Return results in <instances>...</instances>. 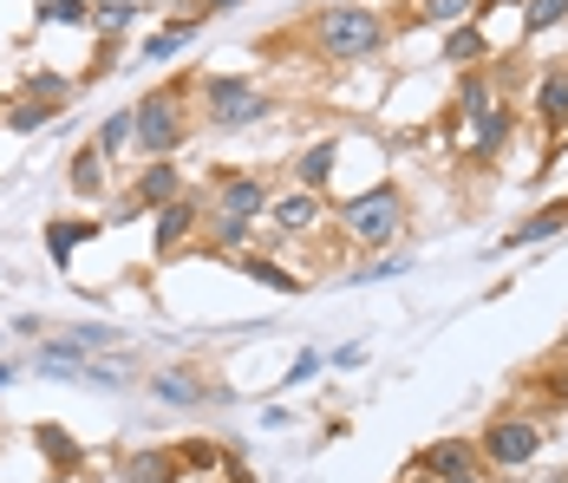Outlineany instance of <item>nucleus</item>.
Listing matches in <instances>:
<instances>
[{
  "mask_svg": "<svg viewBox=\"0 0 568 483\" xmlns=\"http://www.w3.org/2000/svg\"><path fill=\"white\" fill-rule=\"evenodd\" d=\"M386 40H393V20L373 13V7H346V0H334V7L314 13V53L334 59V66H359V59L379 53Z\"/></svg>",
  "mask_w": 568,
  "mask_h": 483,
  "instance_id": "f257e3e1",
  "label": "nucleus"
},
{
  "mask_svg": "<svg viewBox=\"0 0 568 483\" xmlns=\"http://www.w3.org/2000/svg\"><path fill=\"white\" fill-rule=\"evenodd\" d=\"M341 229L373 255V249H393L405 235V190L398 183H373L366 197H346L341 203Z\"/></svg>",
  "mask_w": 568,
  "mask_h": 483,
  "instance_id": "f03ea898",
  "label": "nucleus"
},
{
  "mask_svg": "<svg viewBox=\"0 0 568 483\" xmlns=\"http://www.w3.org/2000/svg\"><path fill=\"white\" fill-rule=\"evenodd\" d=\"M203 111H210L216 131H248V124L275 118V99L242 72H216V79H203Z\"/></svg>",
  "mask_w": 568,
  "mask_h": 483,
  "instance_id": "7ed1b4c3",
  "label": "nucleus"
},
{
  "mask_svg": "<svg viewBox=\"0 0 568 483\" xmlns=\"http://www.w3.org/2000/svg\"><path fill=\"white\" fill-rule=\"evenodd\" d=\"M131 144L144 158H171L183 144V85H158L151 99L131 105Z\"/></svg>",
  "mask_w": 568,
  "mask_h": 483,
  "instance_id": "20e7f679",
  "label": "nucleus"
},
{
  "mask_svg": "<svg viewBox=\"0 0 568 483\" xmlns=\"http://www.w3.org/2000/svg\"><path fill=\"white\" fill-rule=\"evenodd\" d=\"M536 451H542V425L536 419H490L484 437H477V464H497V471H523V464H536Z\"/></svg>",
  "mask_w": 568,
  "mask_h": 483,
  "instance_id": "39448f33",
  "label": "nucleus"
},
{
  "mask_svg": "<svg viewBox=\"0 0 568 483\" xmlns=\"http://www.w3.org/2000/svg\"><path fill=\"white\" fill-rule=\"evenodd\" d=\"M470 471H484V464H477V444H470V437H445V444H425V451L412 457V477H432V483H445V477H470Z\"/></svg>",
  "mask_w": 568,
  "mask_h": 483,
  "instance_id": "423d86ee",
  "label": "nucleus"
},
{
  "mask_svg": "<svg viewBox=\"0 0 568 483\" xmlns=\"http://www.w3.org/2000/svg\"><path fill=\"white\" fill-rule=\"evenodd\" d=\"M321 215H327V203H321L314 190H287V197L268 203V229L287 235V242H301V235H314V229H321Z\"/></svg>",
  "mask_w": 568,
  "mask_h": 483,
  "instance_id": "0eeeda50",
  "label": "nucleus"
},
{
  "mask_svg": "<svg viewBox=\"0 0 568 483\" xmlns=\"http://www.w3.org/2000/svg\"><path fill=\"white\" fill-rule=\"evenodd\" d=\"M268 203H275V190L262 177H216V215L255 222V215H268Z\"/></svg>",
  "mask_w": 568,
  "mask_h": 483,
  "instance_id": "6e6552de",
  "label": "nucleus"
},
{
  "mask_svg": "<svg viewBox=\"0 0 568 483\" xmlns=\"http://www.w3.org/2000/svg\"><path fill=\"white\" fill-rule=\"evenodd\" d=\"M196 222H203V203H196V197H176L164 210H151V242H158V255H176V249L196 235Z\"/></svg>",
  "mask_w": 568,
  "mask_h": 483,
  "instance_id": "1a4fd4ad",
  "label": "nucleus"
},
{
  "mask_svg": "<svg viewBox=\"0 0 568 483\" xmlns=\"http://www.w3.org/2000/svg\"><path fill=\"white\" fill-rule=\"evenodd\" d=\"M510 138H516V105H490L484 118H470V124H464V151H470L477 163H490Z\"/></svg>",
  "mask_w": 568,
  "mask_h": 483,
  "instance_id": "9d476101",
  "label": "nucleus"
},
{
  "mask_svg": "<svg viewBox=\"0 0 568 483\" xmlns=\"http://www.w3.org/2000/svg\"><path fill=\"white\" fill-rule=\"evenodd\" d=\"M562 229H568V197H556V203H542V210L523 215V222H516L497 249H542V242H556Z\"/></svg>",
  "mask_w": 568,
  "mask_h": 483,
  "instance_id": "9b49d317",
  "label": "nucleus"
},
{
  "mask_svg": "<svg viewBox=\"0 0 568 483\" xmlns=\"http://www.w3.org/2000/svg\"><path fill=\"white\" fill-rule=\"evenodd\" d=\"M536 124L542 131H568V59H549L536 79Z\"/></svg>",
  "mask_w": 568,
  "mask_h": 483,
  "instance_id": "f8f14e48",
  "label": "nucleus"
},
{
  "mask_svg": "<svg viewBox=\"0 0 568 483\" xmlns=\"http://www.w3.org/2000/svg\"><path fill=\"white\" fill-rule=\"evenodd\" d=\"M144 210H164V203H176L183 197V170H176L171 158H151L144 170H138V190H131Z\"/></svg>",
  "mask_w": 568,
  "mask_h": 483,
  "instance_id": "ddd939ff",
  "label": "nucleus"
},
{
  "mask_svg": "<svg viewBox=\"0 0 568 483\" xmlns=\"http://www.w3.org/2000/svg\"><path fill=\"white\" fill-rule=\"evenodd\" d=\"M203 27H210V20H203V13H190V20H176V27H164V33H151V40L138 47V59H144V66H164V59H176L183 47H196V40H203Z\"/></svg>",
  "mask_w": 568,
  "mask_h": 483,
  "instance_id": "4468645a",
  "label": "nucleus"
},
{
  "mask_svg": "<svg viewBox=\"0 0 568 483\" xmlns=\"http://www.w3.org/2000/svg\"><path fill=\"white\" fill-rule=\"evenodd\" d=\"M99 229H105V222H92V215H53V222H47V255L65 269V262L79 255V242H92Z\"/></svg>",
  "mask_w": 568,
  "mask_h": 483,
  "instance_id": "2eb2a0df",
  "label": "nucleus"
},
{
  "mask_svg": "<svg viewBox=\"0 0 568 483\" xmlns=\"http://www.w3.org/2000/svg\"><path fill=\"white\" fill-rule=\"evenodd\" d=\"M334 163H341V144H334V138H321V144H307V151L294 158V183L321 197V190L334 183Z\"/></svg>",
  "mask_w": 568,
  "mask_h": 483,
  "instance_id": "dca6fc26",
  "label": "nucleus"
},
{
  "mask_svg": "<svg viewBox=\"0 0 568 483\" xmlns=\"http://www.w3.org/2000/svg\"><path fill=\"white\" fill-rule=\"evenodd\" d=\"M118 483H176V451H131L118 464Z\"/></svg>",
  "mask_w": 568,
  "mask_h": 483,
  "instance_id": "f3484780",
  "label": "nucleus"
},
{
  "mask_svg": "<svg viewBox=\"0 0 568 483\" xmlns=\"http://www.w3.org/2000/svg\"><path fill=\"white\" fill-rule=\"evenodd\" d=\"M138 13H144L138 0H99V7H92V27H99V40H105V47H118V40L138 27Z\"/></svg>",
  "mask_w": 568,
  "mask_h": 483,
  "instance_id": "a211bd4d",
  "label": "nucleus"
},
{
  "mask_svg": "<svg viewBox=\"0 0 568 483\" xmlns=\"http://www.w3.org/2000/svg\"><path fill=\"white\" fill-rule=\"evenodd\" d=\"M235 269L248 274V281H262V288H275V294H301V288H307V281H301V274H287L275 255H242Z\"/></svg>",
  "mask_w": 568,
  "mask_h": 483,
  "instance_id": "6ab92c4d",
  "label": "nucleus"
},
{
  "mask_svg": "<svg viewBox=\"0 0 568 483\" xmlns=\"http://www.w3.org/2000/svg\"><path fill=\"white\" fill-rule=\"evenodd\" d=\"M151 399H164V405H183V412H190V405L210 399V385H196L190 373H158L151 379Z\"/></svg>",
  "mask_w": 568,
  "mask_h": 483,
  "instance_id": "aec40b11",
  "label": "nucleus"
},
{
  "mask_svg": "<svg viewBox=\"0 0 568 483\" xmlns=\"http://www.w3.org/2000/svg\"><path fill=\"white\" fill-rule=\"evenodd\" d=\"M0 124H7V131H20V138H33V131H47V124H59V105H40V99H13Z\"/></svg>",
  "mask_w": 568,
  "mask_h": 483,
  "instance_id": "412c9836",
  "label": "nucleus"
},
{
  "mask_svg": "<svg viewBox=\"0 0 568 483\" xmlns=\"http://www.w3.org/2000/svg\"><path fill=\"white\" fill-rule=\"evenodd\" d=\"M40 457H47L53 471H79V464H85V451L65 437V425H40Z\"/></svg>",
  "mask_w": 568,
  "mask_h": 483,
  "instance_id": "4be33fe9",
  "label": "nucleus"
},
{
  "mask_svg": "<svg viewBox=\"0 0 568 483\" xmlns=\"http://www.w3.org/2000/svg\"><path fill=\"white\" fill-rule=\"evenodd\" d=\"M484 53H490V47H484V27H477V20H464V27H452V33H445V59H452V66H464V59L477 66Z\"/></svg>",
  "mask_w": 568,
  "mask_h": 483,
  "instance_id": "5701e85b",
  "label": "nucleus"
},
{
  "mask_svg": "<svg viewBox=\"0 0 568 483\" xmlns=\"http://www.w3.org/2000/svg\"><path fill=\"white\" fill-rule=\"evenodd\" d=\"M203 235H210V249H223V255H242V249H248V235H255V222L216 215V222H203Z\"/></svg>",
  "mask_w": 568,
  "mask_h": 483,
  "instance_id": "b1692460",
  "label": "nucleus"
},
{
  "mask_svg": "<svg viewBox=\"0 0 568 483\" xmlns=\"http://www.w3.org/2000/svg\"><path fill=\"white\" fill-rule=\"evenodd\" d=\"M65 340H72L79 353H92V360H99V353H112V346H124V333H118V326H99V321L65 326Z\"/></svg>",
  "mask_w": 568,
  "mask_h": 483,
  "instance_id": "393cba45",
  "label": "nucleus"
},
{
  "mask_svg": "<svg viewBox=\"0 0 568 483\" xmlns=\"http://www.w3.org/2000/svg\"><path fill=\"white\" fill-rule=\"evenodd\" d=\"M562 20H568V0H523V40H536V33H549Z\"/></svg>",
  "mask_w": 568,
  "mask_h": 483,
  "instance_id": "a878e982",
  "label": "nucleus"
},
{
  "mask_svg": "<svg viewBox=\"0 0 568 483\" xmlns=\"http://www.w3.org/2000/svg\"><path fill=\"white\" fill-rule=\"evenodd\" d=\"M72 190H79V197H105V158H99L92 144L72 158Z\"/></svg>",
  "mask_w": 568,
  "mask_h": 483,
  "instance_id": "bb28decb",
  "label": "nucleus"
},
{
  "mask_svg": "<svg viewBox=\"0 0 568 483\" xmlns=\"http://www.w3.org/2000/svg\"><path fill=\"white\" fill-rule=\"evenodd\" d=\"M124 144H131V111H112V118H105V124L92 131V151H99V158L112 163L118 151H124Z\"/></svg>",
  "mask_w": 568,
  "mask_h": 483,
  "instance_id": "cd10ccee",
  "label": "nucleus"
},
{
  "mask_svg": "<svg viewBox=\"0 0 568 483\" xmlns=\"http://www.w3.org/2000/svg\"><path fill=\"white\" fill-rule=\"evenodd\" d=\"M418 20H432V27H464V20H477V0H418Z\"/></svg>",
  "mask_w": 568,
  "mask_h": 483,
  "instance_id": "c85d7f7f",
  "label": "nucleus"
},
{
  "mask_svg": "<svg viewBox=\"0 0 568 483\" xmlns=\"http://www.w3.org/2000/svg\"><path fill=\"white\" fill-rule=\"evenodd\" d=\"M40 27H92L85 0H40Z\"/></svg>",
  "mask_w": 568,
  "mask_h": 483,
  "instance_id": "c756f323",
  "label": "nucleus"
},
{
  "mask_svg": "<svg viewBox=\"0 0 568 483\" xmlns=\"http://www.w3.org/2000/svg\"><path fill=\"white\" fill-rule=\"evenodd\" d=\"M27 99H40V105H65L72 99V79H59V72H27V85H20Z\"/></svg>",
  "mask_w": 568,
  "mask_h": 483,
  "instance_id": "7c9ffc66",
  "label": "nucleus"
},
{
  "mask_svg": "<svg viewBox=\"0 0 568 483\" xmlns=\"http://www.w3.org/2000/svg\"><path fill=\"white\" fill-rule=\"evenodd\" d=\"M490 105H497V99H490V79H484V72H470V79L457 85V111H464V118H484Z\"/></svg>",
  "mask_w": 568,
  "mask_h": 483,
  "instance_id": "2f4dec72",
  "label": "nucleus"
},
{
  "mask_svg": "<svg viewBox=\"0 0 568 483\" xmlns=\"http://www.w3.org/2000/svg\"><path fill=\"white\" fill-rule=\"evenodd\" d=\"M321 373H327V353H314V346H301V353H294V366H287V379H282V385H314Z\"/></svg>",
  "mask_w": 568,
  "mask_h": 483,
  "instance_id": "473e14b6",
  "label": "nucleus"
},
{
  "mask_svg": "<svg viewBox=\"0 0 568 483\" xmlns=\"http://www.w3.org/2000/svg\"><path fill=\"white\" fill-rule=\"evenodd\" d=\"M405 262H412V255H379V262H359L346 281H353V288H359V281H393V274H405Z\"/></svg>",
  "mask_w": 568,
  "mask_h": 483,
  "instance_id": "72a5a7b5",
  "label": "nucleus"
},
{
  "mask_svg": "<svg viewBox=\"0 0 568 483\" xmlns=\"http://www.w3.org/2000/svg\"><path fill=\"white\" fill-rule=\"evenodd\" d=\"M176 464H190V471H216V464H223V451H216V444H183V451H176Z\"/></svg>",
  "mask_w": 568,
  "mask_h": 483,
  "instance_id": "f704fd0d",
  "label": "nucleus"
},
{
  "mask_svg": "<svg viewBox=\"0 0 568 483\" xmlns=\"http://www.w3.org/2000/svg\"><path fill=\"white\" fill-rule=\"evenodd\" d=\"M536 385H542V392H549L556 405H568V366H549V373L536 379Z\"/></svg>",
  "mask_w": 568,
  "mask_h": 483,
  "instance_id": "c9c22d12",
  "label": "nucleus"
},
{
  "mask_svg": "<svg viewBox=\"0 0 568 483\" xmlns=\"http://www.w3.org/2000/svg\"><path fill=\"white\" fill-rule=\"evenodd\" d=\"M203 20H216V13H235V7H248V0H190Z\"/></svg>",
  "mask_w": 568,
  "mask_h": 483,
  "instance_id": "e433bc0d",
  "label": "nucleus"
},
{
  "mask_svg": "<svg viewBox=\"0 0 568 483\" xmlns=\"http://www.w3.org/2000/svg\"><path fill=\"white\" fill-rule=\"evenodd\" d=\"M359 360H366V346H359V340H346L341 353H327V366H359Z\"/></svg>",
  "mask_w": 568,
  "mask_h": 483,
  "instance_id": "4c0bfd02",
  "label": "nucleus"
},
{
  "mask_svg": "<svg viewBox=\"0 0 568 483\" xmlns=\"http://www.w3.org/2000/svg\"><path fill=\"white\" fill-rule=\"evenodd\" d=\"M13 373H20V366H13V360H0V385H13Z\"/></svg>",
  "mask_w": 568,
  "mask_h": 483,
  "instance_id": "58836bf2",
  "label": "nucleus"
},
{
  "mask_svg": "<svg viewBox=\"0 0 568 483\" xmlns=\"http://www.w3.org/2000/svg\"><path fill=\"white\" fill-rule=\"evenodd\" d=\"M445 483H484V471H470V477H445Z\"/></svg>",
  "mask_w": 568,
  "mask_h": 483,
  "instance_id": "ea45409f",
  "label": "nucleus"
},
{
  "mask_svg": "<svg viewBox=\"0 0 568 483\" xmlns=\"http://www.w3.org/2000/svg\"><path fill=\"white\" fill-rule=\"evenodd\" d=\"M562 353H568V333H562Z\"/></svg>",
  "mask_w": 568,
  "mask_h": 483,
  "instance_id": "a19ab883",
  "label": "nucleus"
},
{
  "mask_svg": "<svg viewBox=\"0 0 568 483\" xmlns=\"http://www.w3.org/2000/svg\"><path fill=\"white\" fill-rule=\"evenodd\" d=\"M562 437H568V419H562Z\"/></svg>",
  "mask_w": 568,
  "mask_h": 483,
  "instance_id": "79ce46f5",
  "label": "nucleus"
},
{
  "mask_svg": "<svg viewBox=\"0 0 568 483\" xmlns=\"http://www.w3.org/2000/svg\"><path fill=\"white\" fill-rule=\"evenodd\" d=\"M327 7H334V0H327Z\"/></svg>",
  "mask_w": 568,
  "mask_h": 483,
  "instance_id": "37998d69",
  "label": "nucleus"
}]
</instances>
